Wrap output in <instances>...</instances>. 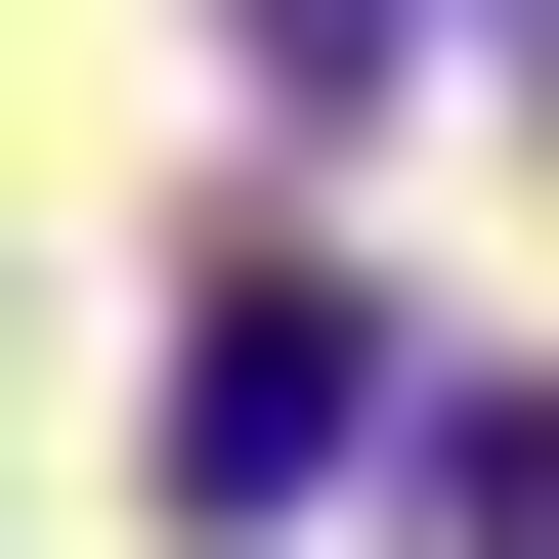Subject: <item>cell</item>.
I'll list each match as a JSON object with an SVG mask.
<instances>
[{"label": "cell", "mask_w": 559, "mask_h": 559, "mask_svg": "<svg viewBox=\"0 0 559 559\" xmlns=\"http://www.w3.org/2000/svg\"><path fill=\"white\" fill-rule=\"evenodd\" d=\"M345 301H301V259H215V345H173V516H301V474H345Z\"/></svg>", "instance_id": "obj_1"}, {"label": "cell", "mask_w": 559, "mask_h": 559, "mask_svg": "<svg viewBox=\"0 0 559 559\" xmlns=\"http://www.w3.org/2000/svg\"><path fill=\"white\" fill-rule=\"evenodd\" d=\"M215 44H259V130H388V86H430V0H215Z\"/></svg>", "instance_id": "obj_2"}, {"label": "cell", "mask_w": 559, "mask_h": 559, "mask_svg": "<svg viewBox=\"0 0 559 559\" xmlns=\"http://www.w3.org/2000/svg\"><path fill=\"white\" fill-rule=\"evenodd\" d=\"M516 86H559V0H516Z\"/></svg>", "instance_id": "obj_3"}]
</instances>
